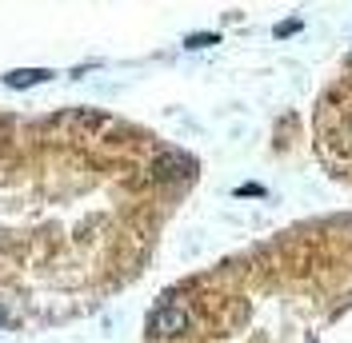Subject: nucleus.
Returning a JSON list of instances; mask_svg holds the SVG:
<instances>
[{
  "label": "nucleus",
  "mask_w": 352,
  "mask_h": 343,
  "mask_svg": "<svg viewBox=\"0 0 352 343\" xmlns=\"http://www.w3.org/2000/svg\"><path fill=\"white\" fill-rule=\"evenodd\" d=\"M236 196H264V188H261V184H244Z\"/></svg>",
  "instance_id": "nucleus-5"
},
{
  "label": "nucleus",
  "mask_w": 352,
  "mask_h": 343,
  "mask_svg": "<svg viewBox=\"0 0 352 343\" xmlns=\"http://www.w3.org/2000/svg\"><path fill=\"white\" fill-rule=\"evenodd\" d=\"M188 48H208V44H217V32H200V36H188Z\"/></svg>",
  "instance_id": "nucleus-3"
},
{
  "label": "nucleus",
  "mask_w": 352,
  "mask_h": 343,
  "mask_svg": "<svg viewBox=\"0 0 352 343\" xmlns=\"http://www.w3.org/2000/svg\"><path fill=\"white\" fill-rule=\"evenodd\" d=\"M292 32H300V21H280L272 28V36H292Z\"/></svg>",
  "instance_id": "nucleus-4"
},
{
  "label": "nucleus",
  "mask_w": 352,
  "mask_h": 343,
  "mask_svg": "<svg viewBox=\"0 0 352 343\" xmlns=\"http://www.w3.org/2000/svg\"><path fill=\"white\" fill-rule=\"evenodd\" d=\"M41 80H48V72H12V76H8L12 88L16 84H41Z\"/></svg>",
  "instance_id": "nucleus-2"
},
{
  "label": "nucleus",
  "mask_w": 352,
  "mask_h": 343,
  "mask_svg": "<svg viewBox=\"0 0 352 343\" xmlns=\"http://www.w3.org/2000/svg\"><path fill=\"white\" fill-rule=\"evenodd\" d=\"M124 128L104 112H0V327L60 323L116 276Z\"/></svg>",
  "instance_id": "nucleus-1"
}]
</instances>
